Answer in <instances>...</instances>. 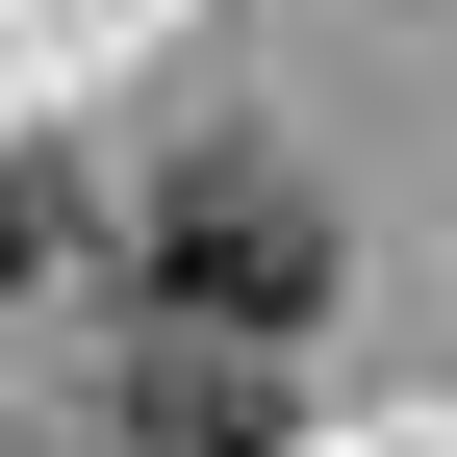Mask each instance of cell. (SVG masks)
<instances>
[{
	"label": "cell",
	"instance_id": "obj_2",
	"mask_svg": "<svg viewBox=\"0 0 457 457\" xmlns=\"http://www.w3.org/2000/svg\"><path fill=\"white\" fill-rule=\"evenodd\" d=\"M77 457H254V407H102Z\"/></svg>",
	"mask_w": 457,
	"mask_h": 457
},
{
	"label": "cell",
	"instance_id": "obj_3",
	"mask_svg": "<svg viewBox=\"0 0 457 457\" xmlns=\"http://www.w3.org/2000/svg\"><path fill=\"white\" fill-rule=\"evenodd\" d=\"M0 279H51V179H26V153H0Z\"/></svg>",
	"mask_w": 457,
	"mask_h": 457
},
{
	"label": "cell",
	"instance_id": "obj_1",
	"mask_svg": "<svg viewBox=\"0 0 457 457\" xmlns=\"http://www.w3.org/2000/svg\"><path fill=\"white\" fill-rule=\"evenodd\" d=\"M153 279H179L204 330H305L330 305V204L279 179V153H204V179L153 204Z\"/></svg>",
	"mask_w": 457,
	"mask_h": 457
}]
</instances>
